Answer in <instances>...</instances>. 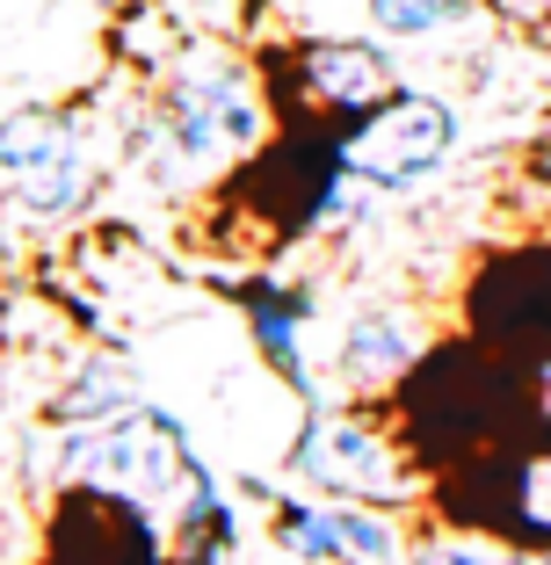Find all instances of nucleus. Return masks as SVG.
Instances as JSON below:
<instances>
[{"label":"nucleus","instance_id":"nucleus-1","mask_svg":"<svg viewBox=\"0 0 551 565\" xmlns=\"http://www.w3.org/2000/svg\"><path fill=\"white\" fill-rule=\"evenodd\" d=\"M268 146V87L225 44H182L131 117V160L152 182L225 174Z\"/></svg>","mask_w":551,"mask_h":565},{"label":"nucleus","instance_id":"nucleus-2","mask_svg":"<svg viewBox=\"0 0 551 565\" xmlns=\"http://www.w3.org/2000/svg\"><path fill=\"white\" fill-rule=\"evenodd\" d=\"M197 465L203 457L189 449V428L168 406H131V414H109V420H81L51 449L59 486L124 500V508H146V515H174V500L189 493Z\"/></svg>","mask_w":551,"mask_h":565},{"label":"nucleus","instance_id":"nucleus-3","mask_svg":"<svg viewBox=\"0 0 551 565\" xmlns=\"http://www.w3.org/2000/svg\"><path fill=\"white\" fill-rule=\"evenodd\" d=\"M284 471L305 493L327 500H370V508H414L421 471L406 457V435L384 414H370V399H305L298 435L284 449Z\"/></svg>","mask_w":551,"mask_h":565},{"label":"nucleus","instance_id":"nucleus-4","mask_svg":"<svg viewBox=\"0 0 551 565\" xmlns=\"http://www.w3.org/2000/svg\"><path fill=\"white\" fill-rule=\"evenodd\" d=\"M341 160H349L356 182H370L378 196H406V189L435 182L443 167L465 146V109L435 87H392L378 109H363L356 124L335 131Z\"/></svg>","mask_w":551,"mask_h":565},{"label":"nucleus","instance_id":"nucleus-5","mask_svg":"<svg viewBox=\"0 0 551 565\" xmlns=\"http://www.w3.org/2000/svg\"><path fill=\"white\" fill-rule=\"evenodd\" d=\"M95 138L73 109H8L0 117V182L30 225H66L95 203Z\"/></svg>","mask_w":551,"mask_h":565},{"label":"nucleus","instance_id":"nucleus-6","mask_svg":"<svg viewBox=\"0 0 551 565\" xmlns=\"http://www.w3.org/2000/svg\"><path fill=\"white\" fill-rule=\"evenodd\" d=\"M268 544L290 565H400L414 551L400 508L327 493H268Z\"/></svg>","mask_w":551,"mask_h":565},{"label":"nucleus","instance_id":"nucleus-7","mask_svg":"<svg viewBox=\"0 0 551 565\" xmlns=\"http://www.w3.org/2000/svg\"><path fill=\"white\" fill-rule=\"evenodd\" d=\"M435 355V327L406 298H370L335 333V392L341 399H392Z\"/></svg>","mask_w":551,"mask_h":565},{"label":"nucleus","instance_id":"nucleus-8","mask_svg":"<svg viewBox=\"0 0 551 565\" xmlns=\"http://www.w3.org/2000/svg\"><path fill=\"white\" fill-rule=\"evenodd\" d=\"M471 333L501 355H551V233L494 254L471 282Z\"/></svg>","mask_w":551,"mask_h":565},{"label":"nucleus","instance_id":"nucleus-9","mask_svg":"<svg viewBox=\"0 0 551 565\" xmlns=\"http://www.w3.org/2000/svg\"><path fill=\"white\" fill-rule=\"evenodd\" d=\"M400 87V58L384 36H341V30H312L290 51V95L305 102V117L327 124H356L363 109H378Z\"/></svg>","mask_w":551,"mask_h":565},{"label":"nucleus","instance_id":"nucleus-10","mask_svg":"<svg viewBox=\"0 0 551 565\" xmlns=\"http://www.w3.org/2000/svg\"><path fill=\"white\" fill-rule=\"evenodd\" d=\"M240 312H247L254 355H262L298 399H319L312 349H305V333H312V290H305V282H284V276H262L247 298H240Z\"/></svg>","mask_w":551,"mask_h":565},{"label":"nucleus","instance_id":"nucleus-11","mask_svg":"<svg viewBox=\"0 0 551 565\" xmlns=\"http://www.w3.org/2000/svg\"><path fill=\"white\" fill-rule=\"evenodd\" d=\"M131 406H146L138 370L124 355H81V370L44 399V414L51 428H81V420H109V414H131Z\"/></svg>","mask_w":551,"mask_h":565},{"label":"nucleus","instance_id":"nucleus-12","mask_svg":"<svg viewBox=\"0 0 551 565\" xmlns=\"http://www.w3.org/2000/svg\"><path fill=\"white\" fill-rule=\"evenodd\" d=\"M363 22L384 44H435V36L471 30L479 0H363Z\"/></svg>","mask_w":551,"mask_h":565},{"label":"nucleus","instance_id":"nucleus-13","mask_svg":"<svg viewBox=\"0 0 551 565\" xmlns=\"http://www.w3.org/2000/svg\"><path fill=\"white\" fill-rule=\"evenodd\" d=\"M400 565H551V551L479 536V530H435V536H414V551Z\"/></svg>","mask_w":551,"mask_h":565},{"label":"nucleus","instance_id":"nucleus-14","mask_svg":"<svg viewBox=\"0 0 551 565\" xmlns=\"http://www.w3.org/2000/svg\"><path fill=\"white\" fill-rule=\"evenodd\" d=\"M522 211H530L537 233H551V138L530 152V167H522Z\"/></svg>","mask_w":551,"mask_h":565},{"label":"nucleus","instance_id":"nucleus-15","mask_svg":"<svg viewBox=\"0 0 551 565\" xmlns=\"http://www.w3.org/2000/svg\"><path fill=\"white\" fill-rule=\"evenodd\" d=\"M530 392H537V414H544V420H551V355H544V363H537V377H530Z\"/></svg>","mask_w":551,"mask_h":565}]
</instances>
